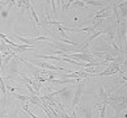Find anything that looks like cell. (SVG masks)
Wrapping results in <instances>:
<instances>
[{
  "mask_svg": "<svg viewBox=\"0 0 127 118\" xmlns=\"http://www.w3.org/2000/svg\"><path fill=\"white\" fill-rule=\"evenodd\" d=\"M80 97H81V85H77V89H76V93H75V97H73V101H72V109L75 110V108L77 106V104L80 101Z\"/></svg>",
  "mask_w": 127,
  "mask_h": 118,
  "instance_id": "1",
  "label": "cell"
},
{
  "mask_svg": "<svg viewBox=\"0 0 127 118\" xmlns=\"http://www.w3.org/2000/svg\"><path fill=\"white\" fill-rule=\"evenodd\" d=\"M9 37H13V38H16L18 41H21L22 43H25V45H29V46H33L32 43L34 41H33V38H25V37H20V36H17V34H9Z\"/></svg>",
  "mask_w": 127,
  "mask_h": 118,
  "instance_id": "2",
  "label": "cell"
},
{
  "mask_svg": "<svg viewBox=\"0 0 127 118\" xmlns=\"http://www.w3.org/2000/svg\"><path fill=\"white\" fill-rule=\"evenodd\" d=\"M34 58H43V59H50V60H58V62H63V58L55 55H34Z\"/></svg>",
  "mask_w": 127,
  "mask_h": 118,
  "instance_id": "3",
  "label": "cell"
},
{
  "mask_svg": "<svg viewBox=\"0 0 127 118\" xmlns=\"http://www.w3.org/2000/svg\"><path fill=\"white\" fill-rule=\"evenodd\" d=\"M30 13H32V16H33V18H34V30L37 29V28L39 26V18H38V16H37V13H35V11H34V8H33L32 5H30Z\"/></svg>",
  "mask_w": 127,
  "mask_h": 118,
  "instance_id": "4",
  "label": "cell"
}]
</instances>
